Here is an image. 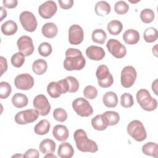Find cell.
<instances>
[{
	"label": "cell",
	"mask_w": 158,
	"mask_h": 158,
	"mask_svg": "<svg viewBox=\"0 0 158 158\" xmlns=\"http://www.w3.org/2000/svg\"><path fill=\"white\" fill-rule=\"evenodd\" d=\"M84 33L82 28L77 24L72 25L69 30V41L71 44H80L83 40Z\"/></svg>",
	"instance_id": "15"
},
{
	"label": "cell",
	"mask_w": 158,
	"mask_h": 158,
	"mask_svg": "<svg viewBox=\"0 0 158 158\" xmlns=\"http://www.w3.org/2000/svg\"><path fill=\"white\" fill-rule=\"evenodd\" d=\"M44 157H52V158H56L57 156L53 154V153H50V154H46Z\"/></svg>",
	"instance_id": "50"
},
{
	"label": "cell",
	"mask_w": 158,
	"mask_h": 158,
	"mask_svg": "<svg viewBox=\"0 0 158 158\" xmlns=\"http://www.w3.org/2000/svg\"><path fill=\"white\" fill-rule=\"evenodd\" d=\"M120 104L124 108H130L134 104L133 96L128 93H125L120 96Z\"/></svg>",
	"instance_id": "38"
},
{
	"label": "cell",
	"mask_w": 158,
	"mask_h": 158,
	"mask_svg": "<svg viewBox=\"0 0 158 158\" xmlns=\"http://www.w3.org/2000/svg\"><path fill=\"white\" fill-rule=\"evenodd\" d=\"M15 87L21 90H29L34 85V78L28 73H21L14 79Z\"/></svg>",
	"instance_id": "12"
},
{
	"label": "cell",
	"mask_w": 158,
	"mask_h": 158,
	"mask_svg": "<svg viewBox=\"0 0 158 158\" xmlns=\"http://www.w3.org/2000/svg\"><path fill=\"white\" fill-rule=\"evenodd\" d=\"M57 10V7L54 1H47L39 6L38 13L42 18L48 19L53 17L56 13Z\"/></svg>",
	"instance_id": "14"
},
{
	"label": "cell",
	"mask_w": 158,
	"mask_h": 158,
	"mask_svg": "<svg viewBox=\"0 0 158 158\" xmlns=\"http://www.w3.org/2000/svg\"><path fill=\"white\" fill-rule=\"evenodd\" d=\"M47 92L52 98H59L61 95L57 82L51 81L47 86Z\"/></svg>",
	"instance_id": "34"
},
{
	"label": "cell",
	"mask_w": 158,
	"mask_h": 158,
	"mask_svg": "<svg viewBox=\"0 0 158 158\" xmlns=\"http://www.w3.org/2000/svg\"><path fill=\"white\" fill-rule=\"evenodd\" d=\"M106 118L109 126H114L117 125L120 120L119 114L115 111H106L102 114Z\"/></svg>",
	"instance_id": "31"
},
{
	"label": "cell",
	"mask_w": 158,
	"mask_h": 158,
	"mask_svg": "<svg viewBox=\"0 0 158 158\" xmlns=\"http://www.w3.org/2000/svg\"><path fill=\"white\" fill-rule=\"evenodd\" d=\"M51 127L49 122L46 119H43L40 121L34 127L35 133L38 135H44L47 134Z\"/></svg>",
	"instance_id": "28"
},
{
	"label": "cell",
	"mask_w": 158,
	"mask_h": 158,
	"mask_svg": "<svg viewBox=\"0 0 158 158\" xmlns=\"http://www.w3.org/2000/svg\"><path fill=\"white\" fill-rule=\"evenodd\" d=\"M158 32L156 28L154 27H149L146 28L143 34V38L147 43H153L157 40Z\"/></svg>",
	"instance_id": "33"
},
{
	"label": "cell",
	"mask_w": 158,
	"mask_h": 158,
	"mask_svg": "<svg viewBox=\"0 0 158 158\" xmlns=\"http://www.w3.org/2000/svg\"><path fill=\"white\" fill-rule=\"evenodd\" d=\"M98 85L102 88H109L114 83V78L110 73L108 67L106 65H100L98 67L96 72Z\"/></svg>",
	"instance_id": "5"
},
{
	"label": "cell",
	"mask_w": 158,
	"mask_h": 158,
	"mask_svg": "<svg viewBox=\"0 0 158 158\" xmlns=\"http://www.w3.org/2000/svg\"><path fill=\"white\" fill-rule=\"evenodd\" d=\"M136 101L141 107L146 111H153L157 106V100L152 98L146 89H140L136 94Z\"/></svg>",
	"instance_id": "3"
},
{
	"label": "cell",
	"mask_w": 158,
	"mask_h": 158,
	"mask_svg": "<svg viewBox=\"0 0 158 158\" xmlns=\"http://www.w3.org/2000/svg\"><path fill=\"white\" fill-rule=\"evenodd\" d=\"M39 112L36 109H27L19 112L15 115V122L19 125H26L36 120Z\"/></svg>",
	"instance_id": "8"
},
{
	"label": "cell",
	"mask_w": 158,
	"mask_h": 158,
	"mask_svg": "<svg viewBox=\"0 0 158 158\" xmlns=\"http://www.w3.org/2000/svg\"><path fill=\"white\" fill-rule=\"evenodd\" d=\"M33 104L34 107L41 116L47 115L51 110V105L44 94H38L35 97Z\"/></svg>",
	"instance_id": "11"
},
{
	"label": "cell",
	"mask_w": 158,
	"mask_h": 158,
	"mask_svg": "<svg viewBox=\"0 0 158 158\" xmlns=\"http://www.w3.org/2000/svg\"><path fill=\"white\" fill-rule=\"evenodd\" d=\"M48 68V64L45 60L42 59H39L35 60L32 64L33 72L38 75L44 74Z\"/></svg>",
	"instance_id": "27"
},
{
	"label": "cell",
	"mask_w": 158,
	"mask_h": 158,
	"mask_svg": "<svg viewBox=\"0 0 158 158\" xmlns=\"http://www.w3.org/2000/svg\"><path fill=\"white\" fill-rule=\"evenodd\" d=\"M12 91V88L10 85L6 81L0 82V98L6 99L7 98Z\"/></svg>",
	"instance_id": "37"
},
{
	"label": "cell",
	"mask_w": 158,
	"mask_h": 158,
	"mask_svg": "<svg viewBox=\"0 0 158 158\" xmlns=\"http://www.w3.org/2000/svg\"><path fill=\"white\" fill-rule=\"evenodd\" d=\"M110 4L104 1H98L94 7V10L96 14L101 17L106 16L108 15L110 12Z\"/></svg>",
	"instance_id": "25"
},
{
	"label": "cell",
	"mask_w": 158,
	"mask_h": 158,
	"mask_svg": "<svg viewBox=\"0 0 158 158\" xmlns=\"http://www.w3.org/2000/svg\"><path fill=\"white\" fill-rule=\"evenodd\" d=\"M2 33L6 36H10L14 35L18 29L16 22L9 20L3 23L1 27Z\"/></svg>",
	"instance_id": "24"
},
{
	"label": "cell",
	"mask_w": 158,
	"mask_h": 158,
	"mask_svg": "<svg viewBox=\"0 0 158 158\" xmlns=\"http://www.w3.org/2000/svg\"><path fill=\"white\" fill-rule=\"evenodd\" d=\"M155 17L154 11L151 9H144L140 13V19L143 23H149L152 22Z\"/></svg>",
	"instance_id": "35"
},
{
	"label": "cell",
	"mask_w": 158,
	"mask_h": 158,
	"mask_svg": "<svg viewBox=\"0 0 158 158\" xmlns=\"http://www.w3.org/2000/svg\"><path fill=\"white\" fill-rule=\"evenodd\" d=\"M107 29L110 35H117L122 31L123 29V25L120 21L113 20L108 23Z\"/></svg>",
	"instance_id": "30"
},
{
	"label": "cell",
	"mask_w": 158,
	"mask_h": 158,
	"mask_svg": "<svg viewBox=\"0 0 158 158\" xmlns=\"http://www.w3.org/2000/svg\"><path fill=\"white\" fill-rule=\"evenodd\" d=\"M0 10H1V20H0V21H2L4 18L6 17L7 11L3 7H0Z\"/></svg>",
	"instance_id": "49"
},
{
	"label": "cell",
	"mask_w": 158,
	"mask_h": 158,
	"mask_svg": "<svg viewBox=\"0 0 158 158\" xmlns=\"http://www.w3.org/2000/svg\"><path fill=\"white\" fill-rule=\"evenodd\" d=\"M142 152L145 155L157 157L158 156V145L156 143L148 142L142 146Z\"/></svg>",
	"instance_id": "29"
},
{
	"label": "cell",
	"mask_w": 158,
	"mask_h": 158,
	"mask_svg": "<svg viewBox=\"0 0 158 158\" xmlns=\"http://www.w3.org/2000/svg\"><path fill=\"white\" fill-rule=\"evenodd\" d=\"M136 77L137 73L136 69L131 65L126 66L122 69L121 72V84L125 88H130L133 85Z\"/></svg>",
	"instance_id": "7"
},
{
	"label": "cell",
	"mask_w": 158,
	"mask_h": 158,
	"mask_svg": "<svg viewBox=\"0 0 158 158\" xmlns=\"http://www.w3.org/2000/svg\"><path fill=\"white\" fill-rule=\"evenodd\" d=\"M1 61V76L3 75L4 72H6L7 70V60L3 56L0 57Z\"/></svg>",
	"instance_id": "47"
},
{
	"label": "cell",
	"mask_w": 158,
	"mask_h": 158,
	"mask_svg": "<svg viewBox=\"0 0 158 158\" xmlns=\"http://www.w3.org/2000/svg\"><path fill=\"white\" fill-rule=\"evenodd\" d=\"M91 38L94 43L103 44L107 39V35L102 29H96L92 32Z\"/></svg>",
	"instance_id": "32"
},
{
	"label": "cell",
	"mask_w": 158,
	"mask_h": 158,
	"mask_svg": "<svg viewBox=\"0 0 158 158\" xmlns=\"http://www.w3.org/2000/svg\"><path fill=\"white\" fill-rule=\"evenodd\" d=\"M83 95L87 99H94L98 96V90L94 86L88 85L83 90Z\"/></svg>",
	"instance_id": "42"
},
{
	"label": "cell",
	"mask_w": 158,
	"mask_h": 158,
	"mask_svg": "<svg viewBox=\"0 0 158 158\" xmlns=\"http://www.w3.org/2000/svg\"><path fill=\"white\" fill-rule=\"evenodd\" d=\"M58 2L60 7L63 9H69L73 5V0H59Z\"/></svg>",
	"instance_id": "45"
},
{
	"label": "cell",
	"mask_w": 158,
	"mask_h": 158,
	"mask_svg": "<svg viewBox=\"0 0 158 158\" xmlns=\"http://www.w3.org/2000/svg\"><path fill=\"white\" fill-rule=\"evenodd\" d=\"M91 125L94 129L98 131L104 130L109 126L102 114L97 115L93 117L91 119Z\"/></svg>",
	"instance_id": "22"
},
{
	"label": "cell",
	"mask_w": 158,
	"mask_h": 158,
	"mask_svg": "<svg viewBox=\"0 0 158 158\" xmlns=\"http://www.w3.org/2000/svg\"><path fill=\"white\" fill-rule=\"evenodd\" d=\"M41 32L46 38H53L56 36L58 33V28L54 23L48 22L43 25Z\"/></svg>",
	"instance_id": "20"
},
{
	"label": "cell",
	"mask_w": 158,
	"mask_h": 158,
	"mask_svg": "<svg viewBox=\"0 0 158 158\" xmlns=\"http://www.w3.org/2000/svg\"><path fill=\"white\" fill-rule=\"evenodd\" d=\"M19 20L22 27L27 31L33 32L36 29L38 22L32 12L23 11L19 16Z\"/></svg>",
	"instance_id": "9"
},
{
	"label": "cell",
	"mask_w": 158,
	"mask_h": 158,
	"mask_svg": "<svg viewBox=\"0 0 158 158\" xmlns=\"http://www.w3.org/2000/svg\"><path fill=\"white\" fill-rule=\"evenodd\" d=\"M103 104L107 107L113 108L118 104V98L115 93L113 91L106 92L102 97Z\"/></svg>",
	"instance_id": "23"
},
{
	"label": "cell",
	"mask_w": 158,
	"mask_h": 158,
	"mask_svg": "<svg viewBox=\"0 0 158 158\" xmlns=\"http://www.w3.org/2000/svg\"><path fill=\"white\" fill-rule=\"evenodd\" d=\"M53 117L60 122H64L67 118V113L62 108H56L53 111Z\"/></svg>",
	"instance_id": "43"
},
{
	"label": "cell",
	"mask_w": 158,
	"mask_h": 158,
	"mask_svg": "<svg viewBox=\"0 0 158 158\" xmlns=\"http://www.w3.org/2000/svg\"><path fill=\"white\" fill-rule=\"evenodd\" d=\"M129 10V6L128 4L123 1H118L114 5L115 12L119 14L123 15L127 13Z\"/></svg>",
	"instance_id": "41"
},
{
	"label": "cell",
	"mask_w": 158,
	"mask_h": 158,
	"mask_svg": "<svg viewBox=\"0 0 158 158\" xmlns=\"http://www.w3.org/2000/svg\"><path fill=\"white\" fill-rule=\"evenodd\" d=\"M86 56L93 60H101L106 55L104 49L97 46H90L86 49Z\"/></svg>",
	"instance_id": "16"
},
{
	"label": "cell",
	"mask_w": 158,
	"mask_h": 158,
	"mask_svg": "<svg viewBox=\"0 0 158 158\" xmlns=\"http://www.w3.org/2000/svg\"><path fill=\"white\" fill-rule=\"evenodd\" d=\"M17 45L19 52L22 53L25 56H30L34 51L33 40L28 36L23 35L20 36L17 41Z\"/></svg>",
	"instance_id": "13"
},
{
	"label": "cell",
	"mask_w": 158,
	"mask_h": 158,
	"mask_svg": "<svg viewBox=\"0 0 158 158\" xmlns=\"http://www.w3.org/2000/svg\"><path fill=\"white\" fill-rule=\"evenodd\" d=\"M39 54L43 57L49 56L52 51L51 45L48 42H43L41 43L38 48Z\"/></svg>",
	"instance_id": "40"
},
{
	"label": "cell",
	"mask_w": 158,
	"mask_h": 158,
	"mask_svg": "<svg viewBox=\"0 0 158 158\" xmlns=\"http://www.w3.org/2000/svg\"><path fill=\"white\" fill-rule=\"evenodd\" d=\"M2 4L4 7H5L9 9H13L17 6L18 1L17 0H3Z\"/></svg>",
	"instance_id": "46"
},
{
	"label": "cell",
	"mask_w": 158,
	"mask_h": 158,
	"mask_svg": "<svg viewBox=\"0 0 158 158\" xmlns=\"http://www.w3.org/2000/svg\"><path fill=\"white\" fill-rule=\"evenodd\" d=\"M65 79L68 83V86H69L68 92L71 93L77 92L79 89V86H80L79 82L77 80V79L72 76H68L65 78Z\"/></svg>",
	"instance_id": "39"
},
{
	"label": "cell",
	"mask_w": 158,
	"mask_h": 158,
	"mask_svg": "<svg viewBox=\"0 0 158 158\" xmlns=\"http://www.w3.org/2000/svg\"><path fill=\"white\" fill-rule=\"evenodd\" d=\"M74 149L73 146L67 142L64 141L61 143L58 149L57 154L61 158H70L73 156Z\"/></svg>",
	"instance_id": "19"
},
{
	"label": "cell",
	"mask_w": 158,
	"mask_h": 158,
	"mask_svg": "<svg viewBox=\"0 0 158 158\" xmlns=\"http://www.w3.org/2000/svg\"><path fill=\"white\" fill-rule=\"evenodd\" d=\"M127 133L135 141L141 142L147 137L146 131L141 122L138 120L131 121L127 125Z\"/></svg>",
	"instance_id": "4"
},
{
	"label": "cell",
	"mask_w": 158,
	"mask_h": 158,
	"mask_svg": "<svg viewBox=\"0 0 158 158\" xmlns=\"http://www.w3.org/2000/svg\"><path fill=\"white\" fill-rule=\"evenodd\" d=\"M152 89L156 95H157V79H156L152 83Z\"/></svg>",
	"instance_id": "48"
},
{
	"label": "cell",
	"mask_w": 158,
	"mask_h": 158,
	"mask_svg": "<svg viewBox=\"0 0 158 158\" xmlns=\"http://www.w3.org/2000/svg\"><path fill=\"white\" fill-rule=\"evenodd\" d=\"M157 45H155L154 47L152 48V52L154 53V54L156 57L157 56V49H156V48H157Z\"/></svg>",
	"instance_id": "51"
},
{
	"label": "cell",
	"mask_w": 158,
	"mask_h": 158,
	"mask_svg": "<svg viewBox=\"0 0 158 158\" xmlns=\"http://www.w3.org/2000/svg\"><path fill=\"white\" fill-rule=\"evenodd\" d=\"M28 99L27 96L23 94L17 93L12 98V103L17 108H22L27 106Z\"/></svg>",
	"instance_id": "26"
},
{
	"label": "cell",
	"mask_w": 158,
	"mask_h": 158,
	"mask_svg": "<svg viewBox=\"0 0 158 158\" xmlns=\"http://www.w3.org/2000/svg\"><path fill=\"white\" fill-rule=\"evenodd\" d=\"M10 61L14 67L16 68L21 67L25 62V56L20 52H16L11 57Z\"/></svg>",
	"instance_id": "36"
},
{
	"label": "cell",
	"mask_w": 158,
	"mask_h": 158,
	"mask_svg": "<svg viewBox=\"0 0 158 158\" xmlns=\"http://www.w3.org/2000/svg\"><path fill=\"white\" fill-rule=\"evenodd\" d=\"M106 47L109 52L115 58H123L127 54V49L125 46L117 40H109L106 44Z\"/></svg>",
	"instance_id": "10"
},
{
	"label": "cell",
	"mask_w": 158,
	"mask_h": 158,
	"mask_svg": "<svg viewBox=\"0 0 158 158\" xmlns=\"http://www.w3.org/2000/svg\"><path fill=\"white\" fill-rule=\"evenodd\" d=\"M69 135V131L67 127L63 125H56L52 130V135L57 140L59 141H65Z\"/></svg>",
	"instance_id": "17"
},
{
	"label": "cell",
	"mask_w": 158,
	"mask_h": 158,
	"mask_svg": "<svg viewBox=\"0 0 158 158\" xmlns=\"http://www.w3.org/2000/svg\"><path fill=\"white\" fill-rule=\"evenodd\" d=\"M86 60L81 51L75 48H69L65 51L64 67L67 71L80 70L84 68Z\"/></svg>",
	"instance_id": "1"
},
{
	"label": "cell",
	"mask_w": 158,
	"mask_h": 158,
	"mask_svg": "<svg viewBox=\"0 0 158 158\" xmlns=\"http://www.w3.org/2000/svg\"><path fill=\"white\" fill-rule=\"evenodd\" d=\"M39 157V152L35 149H29L23 154V157L26 158H38Z\"/></svg>",
	"instance_id": "44"
},
{
	"label": "cell",
	"mask_w": 158,
	"mask_h": 158,
	"mask_svg": "<svg viewBox=\"0 0 158 158\" xmlns=\"http://www.w3.org/2000/svg\"><path fill=\"white\" fill-rule=\"evenodd\" d=\"M56 143L51 139H44L39 145L40 151L44 154L53 153L56 149Z\"/></svg>",
	"instance_id": "21"
},
{
	"label": "cell",
	"mask_w": 158,
	"mask_h": 158,
	"mask_svg": "<svg viewBox=\"0 0 158 158\" xmlns=\"http://www.w3.org/2000/svg\"><path fill=\"white\" fill-rule=\"evenodd\" d=\"M72 107L76 114L81 117H89L93 113L89 102L83 98H78L72 102Z\"/></svg>",
	"instance_id": "6"
},
{
	"label": "cell",
	"mask_w": 158,
	"mask_h": 158,
	"mask_svg": "<svg viewBox=\"0 0 158 158\" xmlns=\"http://www.w3.org/2000/svg\"><path fill=\"white\" fill-rule=\"evenodd\" d=\"M77 148L83 152H96L98 147L95 141L89 139L85 131L82 129L77 130L73 135Z\"/></svg>",
	"instance_id": "2"
},
{
	"label": "cell",
	"mask_w": 158,
	"mask_h": 158,
	"mask_svg": "<svg viewBox=\"0 0 158 158\" xmlns=\"http://www.w3.org/2000/svg\"><path fill=\"white\" fill-rule=\"evenodd\" d=\"M139 32L134 29H128L123 35V39L125 43L130 45L136 44L139 40Z\"/></svg>",
	"instance_id": "18"
}]
</instances>
